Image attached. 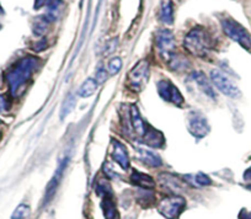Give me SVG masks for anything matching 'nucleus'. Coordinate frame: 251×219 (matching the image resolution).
Masks as SVG:
<instances>
[{
  "instance_id": "nucleus-1",
  "label": "nucleus",
  "mask_w": 251,
  "mask_h": 219,
  "mask_svg": "<svg viewBox=\"0 0 251 219\" xmlns=\"http://www.w3.org/2000/svg\"><path fill=\"white\" fill-rule=\"evenodd\" d=\"M38 58L33 56H26L14 63L10 68L6 71L5 79L6 83L9 85V90H10L11 96H18L21 89L25 88L27 81L30 80L32 76L33 72L37 68Z\"/></svg>"
},
{
  "instance_id": "nucleus-2",
  "label": "nucleus",
  "mask_w": 251,
  "mask_h": 219,
  "mask_svg": "<svg viewBox=\"0 0 251 219\" xmlns=\"http://www.w3.org/2000/svg\"><path fill=\"white\" fill-rule=\"evenodd\" d=\"M183 47L196 57H206L212 47V40L203 27L197 26L186 35Z\"/></svg>"
},
{
  "instance_id": "nucleus-3",
  "label": "nucleus",
  "mask_w": 251,
  "mask_h": 219,
  "mask_svg": "<svg viewBox=\"0 0 251 219\" xmlns=\"http://www.w3.org/2000/svg\"><path fill=\"white\" fill-rule=\"evenodd\" d=\"M222 27L228 37L238 42L245 49H251V36L244 26H241L231 18H224L222 19Z\"/></svg>"
},
{
  "instance_id": "nucleus-4",
  "label": "nucleus",
  "mask_w": 251,
  "mask_h": 219,
  "mask_svg": "<svg viewBox=\"0 0 251 219\" xmlns=\"http://www.w3.org/2000/svg\"><path fill=\"white\" fill-rule=\"evenodd\" d=\"M149 75H151V69L149 63L147 61H142L129 72L128 74V85L136 93L143 90L144 86L148 83Z\"/></svg>"
},
{
  "instance_id": "nucleus-5",
  "label": "nucleus",
  "mask_w": 251,
  "mask_h": 219,
  "mask_svg": "<svg viewBox=\"0 0 251 219\" xmlns=\"http://www.w3.org/2000/svg\"><path fill=\"white\" fill-rule=\"evenodd\" d=\"M186 202L180 196L166 197L159 203V212L168 219H177L178 216L182 213Z\"/></svg>"
},
{
  "instance_id": "nucleus-6",
  "label": "nucleus",
  "mask_w": 251,
  "mask_h": 219,
  "mask_svg": "<svg viewBox=\"0 0 251 219\" xmlns=\"http://www.w3.org/2000/svg\"><path fill=\"white\" fill-rule=\"evenodd\" d=\"M211 80L212 83H213V85H216L217 89L226 96H229V97L233 98L240 96V90L238 89V86H236L226 74L222 73V72L212 71Z\"/></svg>"
},
{
  "instance_id": "nucleus-7",
  "label": "nucleus",
  "mask_w": 251,
  "mask_h": 219,
  "mask_svg": "<svg viewBox=\"0 0 251 219\" xmlns=\"http://www.w3.org/2000/svg\"><path fill=\"white\" fill-rule=\"evenodd\" d=\"M158 93L160 97L166 102L174 103L176 106H182L185 100L178 91V89L169 80H161L158 83Z\"/></svg>"
},
{
  "instance_id": "nucleus-8",
  "label": "nucleus",
  "mask_w": 251,
  "mask_h": 219,
  "mask_svg": "<svg viewBox=\"0 0 251 219\" xmlns=\"http://www.w3.org/2000/svg\"><path fill=\"white\" fill-rule=\"evenodd\" d=\"M156 46H158L159 53L169 61L175 54V38L169 30H161L156 33Z\"/></svg>"
},
{
  "instance_id": "nucleus-9",
  "label": "nucleus",
  "mask_w": 251,
  "mask_h": 219,
  "mask_svg": "<svg viewBox=\"0 0 251 219\" xmlns=\"http://www.w3.org/2000/svg\"><path fill=\"white\" fill-rule=\"evenodd\" d=\"M68 163H69V156H66V158L63 159V160L59 163L58 169L55 170L54 175H53V177L50 179V184L47 185L45 199H43V204H48L50 201H52L53 197H54L55 192H57L58 190V186H59L60 184V180H62L63 175H64V171H66L67 167H68Z\"/></svg>"
},
{
  "instance_id": "nucleus-10",
  "label": "nucleus",
  "mask_w": 251,
  "mask_h": 219,
  "mask_svg": "<svg viewBox=\"0 0 251 219\" xmlns=\"http://www.w3.org/2000/svg\"><path fill=\"white\" fill-rule=\"evenodd\" d=\"M187 126L190 132L199 138H202L209 132L208 122L204 119L203 115L199 114V112H191L188 115Z\"/></svg>"
},
{
  "instance_id": "nucleus-11",
  "label": "nucleus",
  "mask_w": 251,
  "mask_h": 219,
  "mask_svg": "<svg viewBox=\"0 0 251 219\" xmlns=\"http://www.w3.org/2000/svg\"><path fill=\"white\" fill-rule=\"evenodd\" d=\"M112 146H113V151H112L113 159H115L116 163H117L122 169L127 170L129 168V156H128V151H127V148H126V146L118 141H113Z\"/></svg>"
},
{
  "instance_id": "nucleus-12",
  "label": "nucleus",
  "mask_w": 251,
  "mask_h": 219,
  "mask_svg": "<svg viewBox=\"0 0 251 219\" xmlns=\"http://www.w3.org/2000/svg\"><path fill=\"white\" fill-rule=\"evenodd\" d=\"M131 121H132V126H133L134 131H136L137 136L142 137L143 138L144 134H146L147 131V124L144 123L143 119H142L141 114H139L138 108H137L136 105L131 106Z\"/></svg>"
},
{
  "instance_id": "nucleus-13",
  "label": "nucleus",
  "mask_w": 251,
  "mask_h": 219,
  "mask_svg": "<svg viewBox=\"0 0 251 219\" xmlns=\"http://www.w3.org/2000/svg\"><path fill=\"white\" fill-rule=\"evenodd\" d=\"M143 139L148 146H154V148H160V146H163L164 144L163 134L151 126H147V131H146V134H144Z\"/></svg>"
},
{
  "instance_id": "nucleus-14",
  "label": "nucleus",
  "mask_w": 251,
  "mask_h": 219,
  "mask_svg": "<svg viewBox=\"0 0 251 219\" xmlns=\"http://www.w3.org/2000/svg\"><path fill=\"white\" fill-rule=\"evenodd\" d=\"M131 181L133 182L134 185H137V186L146 190H151L155 187V182H154V180L151 179L149 175L143 174V172L141 171H137V170H134V171L132 172Z\"/></svg>"
},
{
  "instance_id": "nucleus-15",
  "label": "nucleus",
  "mask_w": 251,
  "mask_h": 219,
  "mask_svg": "<svg viewBox=\"0 0 251 219\" xmlns=\"http://www.w3.org/2000/svg\"><path fill=\"white\" fill-rule=\"evenodd\" d=\"M192 79H194L195 83H196L197 85L200 86V89L203 91V94H206L208 97L216 98V94H214V90L212 89V86H211V84H209L208 79L206 78V75H204L203 73H201V72H195V73L192 74Z\"/></svg>"
},
{
  "instance_id": "nucleus-16",
  "label": "nucleus",
  "mask_w": 251,
  "mask_h": 219,
  "mask_svg": "<svg viewBox=\"0 0 251 219\" xmlns=\"http://www.w3.org/2000/svg\"><path fill=\"white\" fill-rule=\"evenodd\" d=\"M63 8H64V3L63 0H47V14L46 18L48 21H55L62 14Z\"/></svg>"
},
{
  "instance_id": "nucleus-17",
  "label": "nucleus",
  "mask_w": 251,
  "mask_h": 219,
  "mask_svg": "<svg viewBox=\"0 0 251 219\" xmlns=\"http://www.w3.org/2000/svg\"><path fill=\"white\" fill-rule=\"evenodd\" d=\"M160 20L165 25H173L174 23V5L171 0H163L160 6Z\"/></svg>"
},
{
  "instance_id": "nucleus-18",
  "label": "nucleus",
  "mask_w": 251,
  "mask_h": 219,
  "mask_svg": "<svg viewBox=\"0 0 251 219\" xmlns=\"http://www.w3.org/2000/svg\"><path fill=\"white\" fill-rule=\"evenodd\" d=\"M96 90H98V83L95 79H86L78 90V95L80 97H90L96 93Z\"/></svg>"
},
{
  "instance_id": "nucleus-19",
  "label": "nucleus",
  "mask_w": 251,
  "mask_h": 219,
  "mask_svg": "<svg viewBox=\"0 0 251 219\" xmlns=\"http://www.w3.org/2000/svg\"><path fill=\"white\" fill-rule=\"evenodd\" d=\"M160 181L164 186L168 187L170 191L173 192H178L183 189V185L181 184V181H178L175 176L169 174H163L160 176Z\"/></svg>"
},
{
  "instance_id": "nucleus-20",
  "label": "nucleus",
  "mask_w": 251,
  "mask_h": 219,
  "mask_svg": "<svg viewBox=\"0 0 251 219\" xmlns=\"http://www.w3.org/2000/svg\"><path fill=\"white\" fill-rule=\"evenodd\" d=\"M139 154H141L142 161H144V163L151 165V167L158 168L163 164L161 163V159L159 158V155H156L153 151L146 150V149H139Z\"/></svg>"
},
{
  "instance_id": "nucleus-21",
  "label": "nucleus",
  "mask_w": 251,
  "mask_h": 219,
  "mask_svg": "<svg viewBox=\"0 0 251 219\" xmlns=\"http://www.w3.org/2000/svg\"><path fill=\"white\" fill-rule=\"evenodd\" d=\"M102 207L106 219H117V209H116V204L111 196L103 197Z\"/></svg>"
},
{
  "instance_id": "nucleus-22",
  "label": "nucleus",
  "mask_w": 251,
  "mask_h": 219,
  "mask_svg": "<svg viewBox=\"0 0 251 219\" xmlns=\"http://www.w3.org/2000/svg\"><path fill=\"white\" fill-rule=\"evenodd\" d=\"M75 97H74L73 94H69L66 97L64 102H63L62 108H60V119L64 120L66 117H68L71 115V112L73 111L74 107H75Z\"/></svg>"
},
{
  "instance_id": "nucleus-23",
  "label": "nucleus",
  "mask_w": 251,
  "mask_h": 219,
  "mask_svg": "<svg viewBox=\"0 0 251 219\" xmlns=\"http://www.w3.org/2000/svg\"><path fill=\"white\" fill-rule=\"evenodd\" d=\"M28 217H30V207L25 203H21L14 211L11 219H28Z\"/></svg>"
},
{
  "instance_id": "nucleus-24",
  "label": "nucleus",
  "mask_w": 251,
  "mask_h": 219,
  "mask_svg": "<svg viewBox=\"0 0 251 219\" xmlns=\"http://www.w3.org/2000/svg\"><path fill=\"white\" fill-rule=\"evenodd\" d=\"M48 19L47 18H38L37 21L33 24V32L35 35H43L47 30V25H48Z\"/></svg>"
},
{
  "instance_id": "nucleus-25",
  "label": "nucleus",
  "mask_w": 251,
  "mask_h": 219,
  "mask_svg": "<svg viewBox=\"0 0 251 219\" xmlns=\"http://www.w3.org/2000/svg\"><path fill=\"white\" fill-rule=\"evenodd\" d=\"M121 69H122V59L120 57H115V58H112L108 62V73L111 75L118 74Z\"/></svg>"
},
{
  "instance_id": "nucleus-26",
  "label": "nucleus",
  "mask_w": 251,
  "mask_h": 219,
  "mask_svg": "<svg viewBox=\"0 0 251 219\" xmlns=\"http://www.w3.org/2000/svg\"><path fill=\"white\" fill-rule=\"evenodd\" d=\"M108 78V74L106 72L105 68H99L96 71V75H95V80L98 84H103Z\"/></svg>"
},
{
  "instance_id": "nucleus-27",
  "label": "nucleus",
  "mask_w": 251,
  "mask_h": 219,
  "mask_svg": "<svg viewBox=\"0 0 251 219\" xmlns=\"http://www.w3.org/2000/svg\"><path fill=\"white\" fill-rule=\"evenodd\" d=\"M195 180H196V184L197 185H201V186H208V185L212 184L211 179H209L207 175L202 174V172H200V174L196 175V177H195Z\"/></svg>"
},
{
  "instance_id": "nucleus-28",
  "label": "nucleus",
  "mask_w": 251,
  "mask_h": 219,
  "mask_svg": "<svg viewBox=\"0 0 251 219\" xmlns=\"http://www.w3.org/2000/svg\"><path fill=\"white\" fill-rule=\"evenodd\" d=\"M117 38H113V40L108 41L105 46V54H111L116 49V47H117Z\"/></svg>"
},
{
  "instance_id": "nucleus-29",
  "label": "nucleus",
  "mask_w": 251,
  "mask_h": 219,
  "mask_svg": "<svg viewBox=\"0 0 251 219\" xmlns=\"http://www.w3.org/2000/svg\"><path fill=\"white\" fill-rule=\"evenodd\" d=\"M9 105H8V100H6L5 96L0 95V114H3V112L8 111Z\"/></svg>"
},
{
  "instance_id": "nucleus-30",
  "label": "nucleus",
  "mask_w": 251,
  "mask_h": 219,
  "mask_svg": "<svg viewBox=\"0 0 251 219\" xmlns=\"http://www.w3.org/2000/svg\"><path fill=\"white\" fill-rule=\"evenodd\" d=\"M244 179H245L246 181H251V168L245 171V174H244Z\"/></svg>"
},
{
  "instance_id": "nucleus-31",
  "label": "nucleus",
  "mask_w": 251,
  "mask_h": 219,
  "mask_svg": "<svg viewBox=\"0 0 251 219\" xmlns=\"http://www.w3.org/2000/svg\"><path fill=\"white\" fill-rule=\"evenodd\" d=\"M43 1H45V0H36V5H35V8H36V9L41 8V6H42V4H43Z\"/></svg>"
},
{
  "instance_id": "nucleus-32",
  "label": "nucleus",
  "mask_w": 251,
  "mask_h": 219,
  "mask_svg": "<svg viewBox=\"0 0 251 219\" xmlns=\"http://www.w3.org/2000/svg\"><path fill=\"white\" fill-rule=\"evenodd\" d=\"M1 14H3V10H1V8H0V15H1Z\"/></svg>"
},
{
  "instance_id": "nucleus-33",
  "label": "nucleus",
  "mask_w": 251,
  "mask_h": 219,
  "mask_svg": "<svg viewBox=\"0 0 251 219\" xmlns=\"http://www.w3.org/2000/svg\"><path fill=\"white\" fill-rule=\"evenodd\" d=\"M248 187H249V189H250V190H251V185H249V186H248Z\"/></svg>"
}]
</instances>
